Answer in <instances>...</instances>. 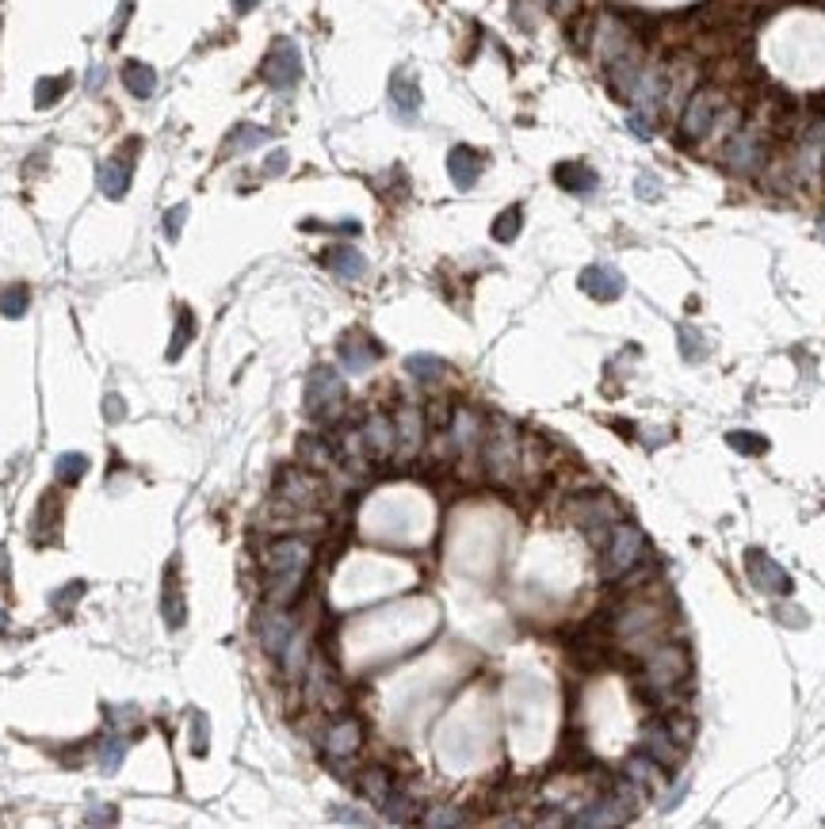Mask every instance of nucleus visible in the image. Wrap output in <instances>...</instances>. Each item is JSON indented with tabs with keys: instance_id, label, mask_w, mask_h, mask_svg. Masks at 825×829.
Masks as SVG:
<instances>
[{
	"instance_id": "obj_1",
	"label": "nucleus",
	"mask_w": 825,
	"mask_h": 829,
	"mask_svg": "<svg viewBox=\"0 0 825 829\" xmlns=\"http://www.w3.org/2000/svg\"><path fill=\"white\" fill-rule=\"evenodd\" d=\"M764 123H742L722 145H719V161L722 169L733 176H761L764 164L772 161V142H768Z\"/></svg>"
},
{
	"instance_id": "obj_2",
	"label": "nucleus",
	"mask_w": 825,
	"mask_h": 829,
	"mask_svg": "<svg viewBox=\"0 0 825 829\" xmlns=\"http://www.w3.org/2000/svg\"><path fill=\"white\" fill-rule=\"evenodd\" d=\"M309 558H314V550H309L306 539H275L264 555V574H268V588L275 600H290L299 593V585L309 569Z\"/></svg>"
},
{
	"instance_id": "obj_3",
	"label": "nucleus",
	"mask_w": 825,
	"mask_h": 829,
	"mask_svg": "<svg viewBox=\"0 0 825 829\" xmlns=\"http://www.w3.org/2000/svg\"><path fill=\"white\" fill-rule=\"evenodd\" d=\"M726 104H730V96L722 84L695 88L684 100L681 115H676V138H681V145H703L714 131V123H719V115L726 112Z\"/></svg>"
},
{
	"instance_id": "obj_4",
	"label": "nucleus",
	"mask_w": 825,
	"mask_h": 829,
	"mask_svg": "<svg viewBox=\"0 0 825 829\" xmlns=\"http://www.w3.org/2000/svg\"><path fill=\"white\" fill-rule=\"evenodd\" d=\"M642 558H646V536L634 524H612L608 543H604V558H600L604 577H623Z\"/></svg>"
},
{
	"instance_id": "obj_5",
	"label": "nucleus",
	"mask_w": 825,
	"mask_h": 829,
	"mask_svg": "<svg viewBox=\"0 0 825 829\" xmlns=\"http://www.w3.org/2000/svg\"><path fill=\"white\" fill-rule=\"evenodd\" d=\"M344 405V382L333 367H314L306 379V413L318 417V420H329L337 417Z\"/></svg>"
},
{
	"instance_id": "obj_6",
	"label": "nucleus",
	"mask_w": 825,
	"mask_h": 829,
	"mask_svg": "<svg viewBox=\"0 0 825 829\" xmlns=\"http://www.w3.org/2000/svg\"><path fill=\"white\" fill-rule=\"evenodd\" d=\"M264 81L275 92H287V88H295L302 81V54H299V46L290 43V39H280V43L268 50V58H264Z\"/></svg>"
},
{
	"instance_id": "obj_7",
	"label": "nucleus",
	"mask_w": 825,
	"mask_h": 829,
	"mask_svg": "<svg viewBox=\"0 0 825 829\" xmlns=\"http://www.w3.org/2000/svg\"><path fill=\"white\" fill-rule=\"evenodd\" d=\"M745 569H749V581H753L761 593H768V597H791V577H787V569L772 555H764V550H749V555H745Z\"/></svg>"
},
{
	"instance_id": "obj_8",
	"label": "nucleus",
	"mask_w": 825,
	"mask_h": 829,
	"mask_svg": "<svg viewBox=\"0 0 825 829\" xmlns=\"http://www.w3.org/2000/svg\"><path fill=\"white\" fill-rule=\"evenodd\" d=\"M681 749H684V738L676 734V726L669 723V718H657V723H650L646 730H642V753H650L657 765L673 768L676 761H681Z\"/></svg>"
},
{
	"instance_id": "obj_9",
	"label": "nucleus",
	"mask_w": 825,
	"mask_h": 829,
	"mask_svg": "<svg viewBox=\"0 0 825 829\" xmlns=\"http://www.w3.org/2000/svg\"><path fill=\"white\" fill-rule=\"evenodd\" d=\"M581 291L589 294V299H596V302H615L619 294H623V287H627V280H623V271L619 268H612V264H589L581 271Z\"/></svg>"
},
{
	"instance_id": "obj_10",
	"label": "nucleus",
	"mask_w": 825,
	"mask_h": 829,
	"mask_svg": "<svg viewBox=\"0 0 825 829\" xmlns=\"http://www.w3.org/2000/svg\"><path fill=\"white\" fill-rule=\"evenodd\" d=\"M390 107L401 123H413L420 115V84L409 69H398L390 77Z\"/></svg>"
},
{
	"instance_id": "obj_11",
	"label": "nucleus",
	"mask_w": 825,
	"mask_h": 829,
	"mask_svg": "<svg viewBox=\"0 0 825 829\" xmlns=\"http://www.w3.org/2000/svg\"><path fill=\"white\" fill-rule=\"evenodd\" d=\"M482 164H486V157L478 150H470V145H455V150L447 153L451 183L458 192H470L474 183H478V176H482Z\"/></svg>"
},
{
	"instance_id": "obj_12",
	"label": "nucleus",
	"mask_w": 825,
	"mask_h": 829,
	"mask_svg": "<svg viewBox=\"0 0 825 829\" xmlns=\"http://www.w3.org/2000/svg\"><path fill=\"white\" fill-rule=\"evenodd\" d=\"M378 344L371 337H363V333H348L340 340V363H344V371H352V375H363V371H371V363L378 360Z\"/></svg>"
},
{
	"instance_id": "obj_13",
	"label": "nucleus",
	"mask_w": 825,
	"mask_h": 829,
	"mask_svg": "<svg viewBox=\"0 0 825 829\" xmlns=\"http://www.w3.org/2000/svg\"><path fill=\"white\" fill-rule=\"evenodd\" d=\"M486 459H489V470L497 478H508L512 467H516V439H512V429L505 425V420H497V432L489 436Z\"/></svg>"
},
{
	"instance_id": "obj_14",
	"label": "nucleus",
	"mask_w": 825,
	"mask_h": 829,
	"mask_svg": "<svg viewBox=\"0 0 825 829\" xmlns=\"http://www.w3.org/2000/svg\"><path fill=\"white\" fill-rule=\"evenodd\" d=\"M420 436H425V429H420V413L413 410V405H401L398 417H394V439H398V455L401 459H413L420 451Z\"/></svg>"
},
{
	"instance_id": "obj_15",
	"label": "nucleus",
	"mask_w": 825,
	"mask_h": 829,
	"mask_svg": "<svg viewBox=\"0 0 825 829\" xmlns=\"http://www.w3.org/2000/svg\"><path fill=\"white\" fill-rule=\"evenodd\" d=\"M359 436H363L367 451H371L375 459H387V455L398 448V439H394V420L382 417V413H371V417H367L363 429H359Z\"/></svg>"
},
{
	"instance_id": "obj_16",
	"label": "nucleus",
	"mask_w": 825,
	"mask_h": 829,
	"mask_svg": "<svg viewBox=\"0 0 825 829\" xmlns=\"http://www.w3.org/2000/svg\"><path fill=\"white\" fill-rule=\"evenodd\" d=\"M555 180H558V188L574 192V195H593L596 183H600L596 173L584 161H562L558 169H555Z\"/></svg>"
},
{
	"instance_id": "obj_17",
	"label": "nucleus",
	"mask_w": 825,
	"mask_h": 829,
	"mask_svg": "<svg viewBox=\"0 0 825 829\" xmlns=\"http://www.w3.org/2000/svg\"><path fill=\"white\" fill-rule=\"evenodd\" d=\"M325 264H329V271L340 275V280H348V283H356V280H363V275H367V261H363V252H359V249H352V245H337V249H329V252H325Z\"/></svg>"
},
{
	"instance_id": "obj_18",
	"label": "nucleus",
	"mask_w": 825,
	"mask_h": 829,
	"mask_svg": "<svg viewBox=\"0 0 825 829\" xmlns=\"http://www.w3.org/2000/svg\"><path fill=\"white\" fill-rule=\"evenodd\" d=\"M359 723H352V718H340V723L329 730V738H325V749H329V757H352V753L359 749Z\"/></svg>"
},
{
	"instance_id": "obj_19",
	"label": "nucleus",
	"mask_w": 825,
	"mask_h": 829,
	"mask_svg": "<svg viewBox=\"0 0 825 829\" xmlns=\"http://www.w3.org/2000/svg\"><path fill=\"white\" fill-rule=\"evenodd\" d=\"M627 772H631V780L638 784V787H646L650 795L653 791H662L665 787V765H657L650 753H638V757H631V765H627Z\"/></svg>"
},
{
	"instance_id": "obj_20",
	"label": "nucleus",
	"mask_w": 825,
	"mask_h": 829,
	"mask_svg": "<svg viewBox=\"0 0 825 829\" xmlns=\"http://www.w3.org/2000/svg\"><path fill=\"white\" fill-rule=\"evenodd\" d=\"M123 84H126L131 96L150 100L157 92V73H153V65H145V62H126L123 65Z\"/></svg>"
},
{
	"instance_id": "obj_21",
	"label": "nucleus",
	"mask_w": 825,
	"mask_h": 829,
	"mask_svg": "<svg viewBox=\"0 0 825 829\" xmlns=\"http://www.w3.org/2000/svg\"><path fill=\"white\" fill-rule=\"evenodd\" d=\"M126 188H131V164H126V161H107L100 169V192L107 199H123Z\"/></svg>"
},
{
	"instance_id": "obj_22",
	"label": "nucleus",
	"mask_w": 825,
	"mask_h": 829,
	"mask_svg": "<svg viewBox=\"0 0 825 829\" xmlns=\"http://www.w3.org/2000/svg\"><path fill=\"white\" fill-rule=\"evenodd\" d=\"M295 638V627H290V619L287 616H268L264 619V646H268V654H275V657H283V650H287V642Z\"/></svg>"
},
{
	"instance_id": "obj_23",
	"label": "nucleus",
	"mask_w": 825,
	"mask_h": 829,
	"mask_svg": "<svg viewBox=\"0 0 825 829\" xmlns=\"http://www.w3.org/2000/svg\"><path fill=\"white\" fill-rule=\"evenodd\" d=\"M264 142H268V131H264V126L241 123V126H237V131L230 134L226 153H249V150H256V145H264Z\"/></svg>"
},
{
	"instance_id": "obj_24",
	"label": "nucleus",
	"mask_w": 825,
	"mask_h": 829,
	"mask_svg": "<svg viewBox=\"0 0 825 829\" xmlns=\"http://www.w3.org/2000/svg\"><path fill=\"white\" fill-rule=\"evenodd\" d=\"M359 787H363V795L371 799L375 806H382V803L390 799V791H394V780H390V776H387V772H382V768H367V772H363V780H359Z\"/></svg>"
},
{
	"instance_id": "obj_25",
	"label": "nucleus",
	"mask_w": 825,
	"mask_h": 829,
	"mask_svg": "<svg viewBox=\"0 0 825 829\" xmlns=\"http://www.w3.org/2000/svg\"><path fill=\"white\" fill-rule=\"evenodd\" d=\"M406 371L417 379V382H432L447 371V363L439 360V356H428V352H420V356H409L406 360Z\"/></svg>"
},
{
	"instance_id": "obj_26",
	"label": "nucleus",
	"mask_w": 825,
	"mask_h": 829,
	"mask_svg": "<svg viewBox=\"0 0 825 829\" xmlns=\"http://www.w3.org/2000/svg\"><path fill=\"white\" fill-rule=\"evenodd\" d=\"M54 474H58L62 482H81V478L88 474V459L77 455V451H65V455L54 459Z\"/></svg>"
},
{
	"instance_id": "obj_27",
	"label": "nucleus",
	"mask_w": 825,
	"mask_h": 829,
	"mask_svg": "<svg viewBox=\"0 0 825 829\" xmlns=\"http://www.w3.org/2000/svg\"><path fill=\"white\" fill-rule=\"evenodd\" d=\"M676 340H681V352H684V360L688 363H700L703 360V352H707V340L695 333L692 325H676Z\"/></svg>"
},
{
	"instance_id": "obj_28",
	"label": "nucleus",
	"mask_w": 825,
	"mask_h": 829,
	"mask_svg": "<svg viewBox=\"0 0 825 829\" xmlns=\"http://www.w3.org/2000/svg\"><path fill=\"white\" fill-rule=\"evenodd\" d=\"M520 226H524V211L520 207H508L497 222H493V237H497V242H516V233H520Z\"/></svg>"
},
{
	"instance_id": "obj_29",
	"label": "nucleus",
	"mask_w": 825,
	"mask_h": 829,
	"mask_svg": "<svg viewBox=\"0 0 825 829\" xmlns=\"http://www.w3.org/2000/svg\"><path fill=\"white\" fill-rule=\"evenodd\" d=\"M726 444H730L733 451H742V455H764V451H768V439L757 436V432H730Z\"/></svg>"
},
{
	"instance_id": "obj_30",
	"label": "nucleus",
	"mask_w": 825,
	"mask_h": 829,
	"mask_svg": "<svg viewBox=\"0 0 825 829\" xmlns=\"http://www.w3.org/2000/svg\"><path fill=\"white\" fill-rule=\"evenodd\" d=\"M27 291L24 287H8L5 294H0V314L5 318H24L27 314Z\"/></svg>"
},
{
	"instance_id": "obj_31",
	"label": "nucleus",
	"mask_w": 825,
	"mask_h": 829,
	"mask_svg": "<svg viewBox=\"0 0 825 829\" xmlns=\"http://www.w3.org/2000/svg\"><path fill=\"white\" fill-rule=\"evenodd\" d=\"M192 333H195V325H192V314H188V310H180V333H172V344H169V360H180V356H183V348H188Z\"/></svg>"
},
{
	"instance_id": "obj_32",
	"label": "nucleus",
	"mask_w": 825,
	"mask_h": 829,
	"mask_svg": "<svg viewBox=\"0 0 825 829\" xmlns=\"http://www.w3.org/2000/svg\"><path fill=\"white\" fill-rule=\"evenodd\" d=\"M123 757H126V742H123V738L107 742V745H103V757H100V768H103V772H115V768L123 765Z\"/></svg>"
},
{
	"instance_id": "obj_33",
	"label": "nucleus",
	"mask_w": 825,
	"mask_h": 829,
	"mask_svg": "<svg viewBox=\"0 0 825 829\" xmlns=\"http://www.w3.org/2000/svg\"><path fill=\"white\" fill-rule=\"evenodd\" d=\"M69 88V77H58V81H43L39 84V96H34V104L46 107L50 100H62V92Z\"/></svg>"
},
{
	"instance_id": "obj_34",
	"label": "nucleus",
	"mask_w": 825,
	"mask_h": 829,
	"mask_svg": "<svg viewBox=\"0 0 825 829\" xmlns=\"http://www.w3.org/2000/svg\"><path fill=\"white\" fill-rule=\"evenodd\" d=\"M183 218H188V207H176V211L164 214V233H169V242H176V237H180Z\"/></svg>"
},
{
	"instance_id": "obj_35",
	"label": "nucleus",
	"mask_w": 825,
	"mask_h": 829,
	"mask_svg": "<svg viewBox=\"0 0 825 829\" xmlns=\"http://www.w3.org/2000/svg\"><path fill=\"white\" fill-rule=\"evenodd\" d=\"M103 410H107V413H103L107 420H123V417H126V405H123V398H107V401H103Z\"/></svg>"
},
{
	"instance_id": "obj_36",
	"label": "nucleus",
	"mask_w": 825,
	"mask_h": 829,
	"mask_svg": "<svg viewBox=\"0 0 825 829\" xmlns=\"http://www.w3.org/2000/svg\"><path fill=\"white\" fill-rule=\"evenodd\" d=\"M638 195L642 199H646V195L657 199V176H638Z\"/></svg>"
},
{
	"instance_id": "obj_37",
	"label": "nucleus",
	"mask_w": 825,
	"mask_h": 829,
	"mask_svg": "<svg viewBox=\"0 0 825 829\" xmlns=\"http://www.w3.org/2000/svg\"><path fill=\"white\" fill-rule=\"evenodd\" d=\"M264 169H268L271 176H275V173H283V169H287V153H283V150H280V153H271V161L264 164Z\"/></svg>"
},
{
	"instance_id": "obj_38",
	"label": "nucleus",
	"mask_w": 825,
	"mask_h": 829,
	"mask_svg": "<svg viewBox=\"0 0 825 829\" xmlns=\"http://www.w3.org/2000/svg\"><path fill=\"white\" fill-rule=\"evenodd\" d=\"M256 5H260V0H233V12H237V15H245V12H252Z\"/></svg>"
},
{
	"instance_id": "obj_39",
	"label": "nucleus",
	"mask_w": 825,
	"mask_h": 829,
	"mask_svg": "<svg viewBox=\"0 0 825 829\" xmlns=\"http://www.w3.org/2000/svg\"><path fill=\"white\" fill-rule=\"evenodd\" d=\"M550 5H555L558 12H574V8H577V0H550Z\"/></svg>"
},
{
	"instance_id": "obj_40",
	"label": "nucleus",
	"mask_w": 825,
	"mask_h": 829,
	"mask_svg": "<svg viewBox=\"0 0 825 829\" xmlns=\"http://www.w3.org/2000/svg\"><path fill=\"white\" fill-rule=\"evenodd\" d=\"M5 627H8V616H5V612H0V631H5Z\"/></svg>"
},
{
	"instance_id": "obj_41",
	"label": "nucleus",
	"mask_w": 825,
	"mask_h": 829,
	"mask_svg": "<svg viewBox=\"0 0 825 829\" xmlns=\"http://www.w3.org/2000/svg\"><path fill=\"white\" fill-rule=\"evenodd\" d=\"M821 242H825V222H821Z\"/></svg>"
}]
</instances>
